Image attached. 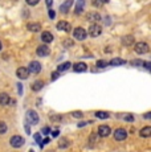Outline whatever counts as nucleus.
Instances as JSON below:
<instances>
[{"label": "nucleus", "mask_w": 151, "mask_h": 152, "mask_svg": "<svg viewBox=\"0 0 151 152\" xmlns=\"http://www.w3.org/2000/svg\"><path fill=\"white\" fill-rule=\"evenodd\" d=\"M28 72L29 73H33V74H39L40 72H41V64L39 62V61H32L29 64V66H28Z\"/></svg>", "instance_id": "nucleus-1"}, {"label": "nucleus", "mask_w": 151, "mask_h": 152, "mask_svg": "<svg viewBox=\"0 0 151 152\" xmlns=\"http://www.w3.org/2000/svg\"><path fill=\"white\" fill-rule=\"evenodd\" d=\"M73 36H74L76 40H78V41H82V40H85V37H86V31L84 28L78 27V28L74 29Z\"/></svg>", "instance_id": "nucleus-2"}, {"label": "nucleus", "mask_w": 151, "mask_h": 152, "mask_svg": "<svg viewBox=\"0 0 151 152\" xmlns=\"http://www.w3.org/2000/svg\"><path fill=\"white\" fill-rule=\"evenodd\" d=\"M149 50H150V48L146 42H138L135 45V52L138 54H146V53H149Z\"/></svg>", "instance_id": "nucleus-3"}, {"label": "nucleus", "mask_w": 151, "mask_h": 152, "mask_svg": "<svg viewBox=\"0 0 151 152\" xmlns=\"http://www.w3.org/2000/svg\"><path fill=\"white\" fill-rule=\"evenodd\" d=\"M101 33H102V28H101L98 24L90 25V28H89V34H90L92 37H98Z\"/></svg>", "instance_id": "nucleus-4"}, {"label": "nucleus", "mask_w": 151, "mask_h": 152, "mask_svg": "<svg viewBox=\"0 0 151 152\" xmlns=\"http://www.w3.org/2000/svg\"><path fill=\"white\" fill-rule=\"evenodd\" d=\"M10 143H11V145H12V147L20 148L23 144H24V139H23L21 136H19V135H15V136H12V138H11Z\"/></svg>", "instance_id": "nucleus-5"}, {"label": "nucleus", "mask_w": 151, "mask_h": 152, "mask_svg": "<svg viewBox=\"0 0 151 152\" xmlns=\"http://www.w3.org/2000/svg\"><path fill=\"white\" fill-rule=\"evenodd\" d=\"M127 138V132L126 130H123V128H117V130L114 131V139L118 140V142H122V140H125Z\"/></svg>", "instance_id": "nucleus-6"}, {"label": "nucleus", "mask_w": 151, "mask_h": 152, "mask_svg": "<svg viewBox=\"0 0 151 152\" xmlns=\"http://www.w3.org/2000/svg\"><path fill=\"white\" fill-rule=\"evenodd\" d=\"M27 121L29 122V123H32V124H36L37 122H39V115H37L36 111H33V110L28 111L27 113Z\"/></svg>", "instance_id": "nucleus-7"}, {"label": "nucleus", "mask_w": 151, "mask_h": 152, "mask_svg": "<svg viewBox=\"0 0 151 152\" xmlns=\"http://www.w3.org/2000/svg\"><path fill=\"white\" fill-rule=\"evenodd\" d=\"M98 134H100V136H102V138H106V136H109L110 134H111V130H110L109 126H100L98 127Z\"/></svg>", "instance_id": "nucleus-8"}, {"label": "nucleus", "mask_w": 151, "mask_h": 152, "mask_svg": "<svg viewBox=\"0 0 151 152\" xmlns=\"http://www.w3.org/2000/svg\"><path fill=\"white\" fill-rule=\"evenodd\" d=\"M16 74L20 80H27V78L29 77V72H28L27 68H19L16 72Z\"/></svg>", "instance_id": "nucleus-9"}, {"label": "nucleus", "mask_w": 151, "mask_h": 152, "mask_svg": "<svg viewBox=\"0 0 151 152\" xmlns=\"http://www.w3.org/2000/svg\"><path fill=\"white\" fill-rule=\"evenodd\" d=\"M49 53H51V49H49L46 45H40L39 48H37V56H40V57L49 56Z\"/></svg>", "instance_id": "nucleus-10"}, {"label": "nucleus", "mask_w": 151, "mask_h": 152, "mask_svg": "<svg viewBox=\"0 0 151 152\" xmlns=\"http://www.w3.org/2000/svg\"><path fill=\"white\" fill-rule=\"evenodd\" d=\"M73 69H74V72H77V73H82V72H86L88 65H86L85 62H77L73 66Z\"/></svg>", "instance_id": "nucleus-11"}, {"label": "nucleus", "mask_w": 151, "mask_h": 152, "mask_svg": "<svg viewBox=\"0 0 151 152\" xmlns=\"http://www.w3.org/2000/svg\"><path fill=\"white\" fill-rule=\"evenodd\" d=\"M57 29H60V31H65V32H70V24L66 21H60L59 24H57Z\"/></svg>", "instance_id": "nucleus-12"}, {"label": "nucleus", "mask_w": 151, "mask_h": 152, "mask_svg": "<svg viewBox=\"0 0 151 152\" xmlns=\"http://www.w3.org/2000/svg\"><path fill=\"white\" fill-rule=\"evenodd\" d=\"M72 4H73V0H66V1L61 5V10L60 11L62 13H68L69 12V8L72 7Z\"/></svg>", "instance_id": "nucleus-13"}, {"label": "nucleus", "mask_w": 151, "mask_h": 152, "mask_svg": "<svg viewBox=\"0 0 151 152\" xmlns=\"http://www.w3.org/2000/svg\"><path fill=\"white\" fill-rule=\"evenodd\" d=\"M41 40L45 44H49V42L53 41V36H52V33H49V32H43L41 33Z\"/></svg>", "instance_id": "nucleus-14"}, {"label": "nucleus", "mask_w": 151, "mask_h": 152, "mask_svg": "<svg viewBox=\"0 0 151 152\" xmlns=\"http://www.w3.org/2000/svg\"><path fill=\"white\" fill-rule=\"evenodd\" d=\"M88 20L89 21H100L101 16L98 12H89L88 13Z\"/></svg>", "instance_id": "nucleus-15"}, {"label": "nucleus", "mask_w": 151, "mask_h": 152, "mask_svg": "<svg viewBox=\"0 0 151 152\" xmlns=\"http://www.w3.org/2000/svg\"><path fill=\"white\" fill-rule=\"evenodd\" d=\"M84 5H85V0H77V4H76V13L80 15L84 11Z\"/></svg>", "instance_id": "nucleus-16"}, {"label": "nucleus", "mask_w": 151, "mask_h": 152, "mask_svg": "<svg viewBox=\"0 0 151 152\" xmlns=\"http://www.w3.org/2000/svg\"><path fill=\"white\" fill-rule=\"evenodd\" d=\"M27 28L29 29L31 32H39L40 29H41V25H40L39 23H29V24L27 25Z\"/></svg>", "instance_id": "nucleus-17"}, {"label": "nucleus", "mask_w": 151, "mask_h": 152, "mask_svg": "<svg viewBox=\"0 0 151 152\" xmlns=\"http://www.w3.org/2000/svg\"><path fill=\"white\" fill-rule=\"evenodd\" d=\"M10 103V97H8L7 93H0V104L5 106V104Z\"/></svg>", "instance_id": "nucleus-18"}, {"label": "nucleus", "mask_w": 151, "mask_h": 152, "mask_svg": "<svg viewBox=\"0 0 151 152\" xmlns=\"http://www.w3.org/2000/svg\"><path fill=\"white\" fill-rule=\"evenodd\" d=\"M122 44H123L125 46H130L134 44V37L133 36H125L123 40H122Z\"/></svg>", "instance_id": "nucleus-19"}, {"label": "nucleus", "mask_w": 151, "mask_h": 152, "mask_svg": "<svg viewBox=\"0 0 151 152\" xmlns=\"http://www.w3.org/2000/svg\"><path fill=\"white\" fill-rule=\"evenodd\" d=\"M43 86H44V82L43 81H36L34 83H32V90L33 91H39V90H41L43 89Z\"/></svg>", "instance_id": "nucleus-20"}, {"label": "nucleus", "mask_w": 151, "mask_h": 152, "mask_svg": "<svg viewBox=\"0 0 151 152\" xmlns=\"http://www.w3.org/2000/svg\"><path fill=\"white\" fill-rule=\"evenodd\" d=\"M150 135H151V127L150 126H146L144 128L141 130V136H143V138H149Z\"/></svg>", "instance_id": "nucleus-21"}, {"label": "nucleus", "mask_w": 151, "mask_h": 152, "mask_svg": "<svg viewBox=\"0 0 151 152\" xmlns=\"http://www.w3.org/2000/svg\"><path fill=\"white\" fill-rule=\"evenodd\" d=\"M72 66V64L70 62H64V64H61V65H59V68H57V72H66L69 68Z\"/></svg>", "instance_id": "nucleus-22"}, {"label": "nucleus", "mask_w": 151, "mask_h": 152, "mask_svg": "<svg viewBox=\"0 0 151 152\" xmlns=\"http://www.w3.org/2000/svg\"><path fill=\"white\" fill-rule=\"evenodd\" d=\"M109 64H110V65H114V66H117V65H125V64H126V61H123L122 58H114V60H111Z\"/></svg>", "instance_id": "nucleus-23"}, {"label": "nucleus", "mask_w": 151, "mask_h": 152, "mask_svg": "<svg viewBox=\"0 0 151 152\" xmlns=\"http://www.w3.org/2000/svg\"><path fill=\"white\" fill-rule=\"evenodd\" d=\"M95 116L100 119H107L109 118V113H106V111H97V113H95Z\"/></svg>", "instance_id": "nucleus-24"}, {"label": "nucleus", "mask_w": 151, "mask_h": 152, "mask_svg": "<svg viewBox=\"0 0 151 152\" xmlns=\"http://www.w3.org/2000/svg\"><path fill=\"white\" fill-rule=\"evenodd\" d=\"M69 145V140L68 139H61L60 143H59V147L60 148H66Z\"/></svg>", "instance_id": "nucleus-25"}, {"label": "nucleus", "mask_w": 151, "mask_h": 152, "mask_svg": "<svg viewBox=\"0 0 151 152\" xmlns=\"http://www.w3.org/2000/svg\"><path fill=\"white\" fill-rule=\"evenodd\" d=\"M109 65V62L107 61H103V60H100V61H97V66L98 68H105V66Z\"/></svg>", "instance_id": "nucleus-26"}, {"label": "nucleus", "mask_w": 151, "mask_h": 152, "mask_svg": "<svg viewBox=\"0 0 151 152\" xmlns=\"http://www.w3.org/2000/svg\"><path fill=\"white\" fill-rule=\"evenodd\" d=\"M7 132V124L4 122H0V134H5Z\"/></svg>", "instance_id": "nucleus-27"}, {"label": "nucleus", "mask_w": 151, "mask_h": 152, "mask_svg": "<svg viewBox=\"0 0 151 152\" xmlns=\"http://www.w3.org/2000/svg\"><path fill=\"white\" fill-rule=\"evenodd\" d=\"M143 62L144 61H142V60H134L133 61V65H135V66H143Z\"/></svg>", "instance_id": "nucleus-28"}, {"label": "nucleus", "mask_w": 151, "mask_h": 152, "mask_svg": "<svg viewBox=\"0 0 151 152\" xmlns=\"http://www.w3.org/2000/svg\"><path fill=\"white\" fill-rule=\"evenodd\" d=\"M123 118H125V121H127V122H133V121H134V118H133V115H129V114H126V115H123Z\"/></svg>", "instance_id": "nucleus-29"}, {"label": "nucleus", "mask_w": 151, "mask_h": 152, "mask_svg": "<svg viewBox=\"0 0 151 152\" xmlns=\"http://www.w3.org/2000/svg\"><path fill=\"white\" fill-rule=\"evenodd\" d=\"M82 115H84V114L81 113V111H74V113H73L74 118H82Z\"/></svg>", "instance_id": "nucleus-30"}, {"label": "nucleus", "mask_w": 151, "mask_h": 152, "mask_svg": "<svg viewBox=\"0 0 151 152\" xmlns=\"http://www.w3.org/2000/svg\"><path fill=\"white\" fill-rule=\"evenodd\" d=\"M93 4H94L95 7H101V5H102L103 3L101 1V0H93Z\"/></svg>", "instance_id": "nucleus-31"}, {"label": "nucleus", "mask_w": 151, "mask_h": 152, "mask_svg": "<svg viewBox=\"0 0 151 152\" xmlns=\"http://www.w3.org/2000/svg\"><path fill=\"white\" fill-rule=\"evenodd\" d=\"M34 140H36L37 143H41V136H40V134H34Z\"/></svg>", "instance_id": "nucleus-32"}, {"label": "nucleus", "mask_w": 151, "mask_h": 152, "mask_svg": "<svg viewBox=\"0 0 151 152\" xmlns=\"http://www.w3.org/2000/svg\"><path fill=\"white\" fill-rule=\"evenodd\" d=\"M39 1H40V0H27V3H28L29 5H36Z\"/></svg>", "instance_id": "nucleus-33"}, {"label": "nucleus", "mask_w": 151, "mask_h": 152, "mask_svg": "<svg viewBox=\"0 0 151 152\" xmlns=\"http://www.w3.org/2000/svg\"><path fill=\"white\" fill-rule=\"evenodd\" d=\"M72 45H73V41H70V40L64 41V46H72Z\"/></svg>", "instance_id": "nucleus-34"}, {"label": "nucleus", "mask_w": 151, "mask_h": 152, "mask_svg": "<svg viewBox=\"0 0 151 152\" xmlns=\"http://www.w3.org/2000/svg\"><path fill=\"white\" fill-rule=\"evenodd\" d=\"M17 90H19V94L21 95L23 94V86H21V83H17Z\"/></svg>", "instance_id": "nucleus-35"}, {"label": "nucleus", "mask_w": 151, "mask_h": 152, "mask_svg": "<svg viewBox=\"0 0 151 152\" xmlns=\"http://www.w3.org/2000/svg\"><path fill=\"white\" fill-rule=\"evenodd\" d=\"M54 16H56V13H54V11H49V17H51V19H54Z\"/></svg>", "instance_id": "nucleus-36"}, {"label": "nucleus", "mask_w": 151, "mask_h": 152, "mask_svg": "<svg viewBox=\"0 0 151 152\" xmlns=\"http://www.w3.org/2000/svg\"><path fill=\"white\" fill-rule=\"evenodd\" d=\"M41 131H43V134H44V135H46V134H49V127H44Z\"/></svg>", "instance_id": "nucleus-37"}, {"label": "nucleus", "mask_w": 151, "mask_h": 152, "mask_svg": "<svg viewBox=\"0 0 151 152\" xmlns=\"http://www.w3.org/2000/svg\"><path fill=\"white\" fill-rule=\"evenodd\" d=\"M59 134H60V131L56 130V131H53V132H52V136H53V138H56V136H59Z\"/></svg>", "instance_id": "nucleus-38"}, {"label": "nucleus", "mask_w": 151, "mask_h": 152, "mask_svg": "<svg viewBox=\"0 0 151 152\" xmlns=\"http://www.w3.org/2000/svg\"><path fill=\"white\" fill-rule=\"evenodd\" d=\"M57 77H59V73H56V72H54V73H53V74H52V80H53V81H54V80H56V78H57Z\"/></svg>", "instance_id": "nucleus-39"}, {"label": "nucleus", "mask_w": 151, "mask_h": 152, "mask_svg": "<svg viewBox=\"0 0 151 152\" xmlns=\"http://www.w3.org/2000/svg\"><path fill=\"white\" fill-rule=\"evenodd\" d=\"M46 4H48V7H52V0H46Z\"/></svg>", "instance_id": "nucleus-40"}, {"label": "nucleus", "mask_w": 151, "mask_h": 152, "mask_svg": "<svg viewBox=\"0 0 151 152\" xmlns=\"http://www.w3.org/2000/svg\"><path fill=\"white\" fill-rule=\"evenodd\" d=\"M144 118H146V119H150V113H146V115H144Z\"/></svg>", "instance_id": "nucleus-41"}, {"label": "nucleus", "mask_w": 151, "mask_h": 152, "mask_svg": "<svg viewBox=\"0 0 151 152\" xmlns=\"http://www.w3.org/2000/svg\"><path fill=\"white\" fill-rule=\"evenodd\" d=\"M101 1H102L103 4H105V3H109V0H101Z\"/></svg>", "instance_id": "nucleus-42"}, {"label": "nucleus", "mask_w": 151, "mask_h": 152, "mask_svg": "<svg viewBox=\"0 0 151 152\" xmlns=\"http://www.w3.org/2000/svg\"><path fill=\"white\" fill-rule=\"evenodd\" d=\"M0 50H1V42H0Z\"/></svg>", "instance_id": "nucleus-43"}, {"label": "nucleus", "mask_w": 151, "mask_h": 152, "mask_svg": "<svg viewBox=\"0 0 151 152\" xmlns=\"http://www.w3.org/2000/svg\"><path fill=\"white\" fill-rule=\"evenodd\" d=\"M29 152H33V150H31V151H29Z\"/></svg>", "instance_id": "nucleus-44"}]
</instances>
